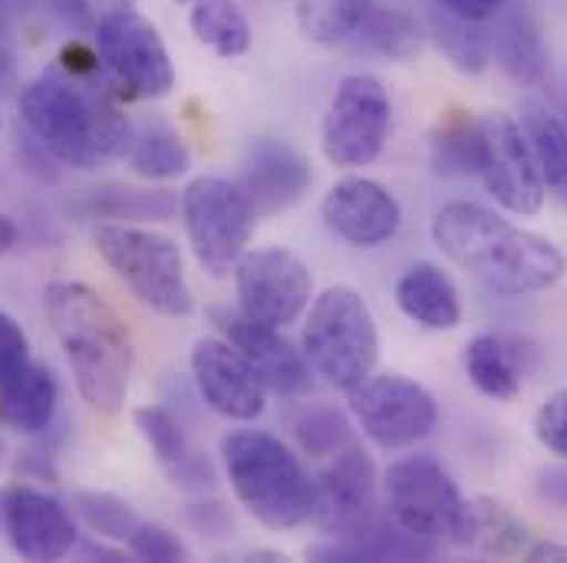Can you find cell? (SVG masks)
I'll return each mask as SVG.
<instances>
[{"label":"cell","mask_w":567,"mask_h":563,"mask_svg":"<svg viewBox=\"0 0 567 563\" xmlns=\"http://www.w3.org/2000/svg\"><path fill=\"white\" fill-rule=\"evenodd\" d=\"M432 238L462 271L508 296L548 290L567 271L565 254L548 238L472 201L442 205L432 218Z\"/></svg>","instance_id":"obj_1"},{"label":"cell","mask_w":567,"mask_h":563,"mask_svg":"<svg viewBox=\"0 0 567 563\" xmlns=\"http://www.w3.org/2000/svg\"><path fill=\"white\" fill-rule=\"evenodd\" d=\"M47 320L66 353L80 396L113 416L123 409L133 379V340L120 313L80 281H53L43 290Z\"/></svg>","instance_id":"obj_2"},{"label":"cell","mask_w":567,"mask_h":563,"mask_svg":"<svg viewBox=\"0 0 567 563\" xmlns=\"http://www.w3.org/2000/svg\"><path fill=\"white\" fill-rule=\"evenodd\" d=\"M20 113L47 155L83 171L116 161L133 142L126 116L100 90L70 73L33 80L20 96Z\"/></svg>","instance_id":"obj_3"},{"label":"cell","mask_w":567,"mask_h":563,"mask_svg":"<svg viewBox=\"0 0 567 563\" xmlns=\"http://www.w3.org/2000/svg\"><path fill=\"white\" fill-rule=\"evenodd\" d=\"M221 458L238 501L275 531H290L313 518V484L297 455L268 431H231Z\"/></svg>","instance_id":"obj_4"},{"label":"cell","mask_w":567,"mask_h":563,"mask_svg":"<svg viewBox=\"0 0 567 563\" xmlns=\"http://www.w3.org/2000/svg\"><path fill=\"white\" fill-rule=\"evenodd\" d=\"M303 359L340 393L357 389L380 359V333L367 300L353 286H327L303 326Z\"/></svg>","instance_id":"obj_5"},{"label":"cell","mask_w":567,"mask_h":563,"mask_svg":"<svg viewBox=\"0 0 567 563\" xmlns=\"http://www.w3.org/2000/svg\"><path fill=\"white\" fill-rule=\"evenodd\" d=\"M93 241L100 258L145 306L175 320L192 313V290L185 281L182 251L172 238L148 228L110 221L93 231Z\"/></svg>","instance_id":"obj_6"},{"label":"cell","mask_w":567,"mask_h":563,"mask_svg":"<svg viewBox=\"0 0 567 563\" xmlns=\"http://www.w3.org/2000/svg\"><path fill=\"white\" fill-rule=\"evenodd\" d=\"M182 218L195 261L208 274L225 278L245 258L261 215L238 181L202 175L182 195Z\"/></svg>","instance_id":"obj_7"},{"label":"cell","mask_w":567,"mask_h":563,"mask_svg":"<svg viewBox=\"0 0 567 563\" xmlns=\"http://www.w3.org/2000/svg\"><path fill=\"white\" fill-rule=\"evenodd\" d=\"M390 518L429 544H468V501L432 458H403L386 471Z\"/></svg>","instance_id":"obj_8"},{"label":"cell","mask_w":567,"mask_h":563,"mask_svg":"<svg viewBox=\"0 0 567 563\" xmlns=\"http://www.w3.org/2000/svg\"><path fill=\"white\" fill-rule=\"evenodd\" d=\"M390 93L373 76H347L323 116V155L340 168L370 165L390 136Z\"/></svg>","instance_id":"obj_9"},{"label":"cell","mask_w":567,"mask_h":563,"mask_svg":"<svg viewBox=\"0 0 567 563\" xmlns=\"http://www.w3.org/2000/svg\"><path fill=\"white\" fill-rule=\"evenodd\" d=\"M347 396H350V409L360 428L380 448H390V451L423 441L439 423V406L432 393L403 373L367 376Z\"/></svg>","instance_id":"obj_10"},{"label":"cell","mask_w":567,"mask_h":563,"mask_svg":"<svg viewBox=\"0 0 567 563\" xmlns=\"http://www.w3.org/2000/svg\"><path fill=\"white\" fill-rule=\"evenodd\" d=\"M96 46L110 73L123 83L130 96L158 100L175 86V66L158 30L136 10L103 20L96 30Z\"/></svg>","instance_id":"obj_11"},{"label":"cell","mask_w":567,"mask_h":563,"mask_svg":"<svg viewBox=\"0 0 567 563\" xmlns=\"http://www.w3.org/2000/svg\"><path fill=\"white\" fill-rule=\"evenodd\" d=\"M235 283L241 313L278 330L293 323L307 310L313 293V278L307 264L284 248L245 251V258L235 268Z\"/></svg>","instance_id":"obj_12"},{"label":"cell","mask_w":567,"mask_h":563,"mask_svg":"<svg viewBox=\"0 0 567 563\" xmlns=\"http://www.w3.org/2000/svg\"><path fill=\"white\" fill-rule=\"evenodd\" d=\"M478 133H482L478 175L488 195L512 215H538L545 205V181L522 126L495 113L478 119Z\"/></svg>","instance_id":"obj_13"},{"label":"cell","mask_w":567,"mask_h":563,"mask_svg":"<svg viewBox=\"0 0 567 563\" xmlns=\"http://www.w3.org/2000/svg\"><path fill=\"white\" fill-rule=\"evenodd\" d=\"M313 518L330 538L357 534L377 518V468L357 441L343 445L313 484Z\"/></svg>","instance_id":"obj_14"},{"label":"cell","mask_w":567,"mask_h":563,"mask_svg":"<svg viewBox=\"0 0 567 563\" xmlns=\"http://www.w3.org/2000/svg\"><path fill=\"white\" fill-rule=\"evenodd\" d=\"M0 534H7L10 548L23 561H63L76 548V524L70 511L30 488V484H10L0 488Z\"/></svg>","instance_id":"obj_15"},{"label":"cell","mask_w":567,"mask_h":563,"mask_svg":"<svg viewBox=\"0 0 567 563\" xmlns=\"http://www.w3.org/2000/svg\"><path fill=\"white\" fill-rule=\"evenodd\" d=\"M192 379L208 409L231 423H255L265 413V383L228 340H198Z\"/></svg>","instance_id":"obj_16"},{"label":"cell","mask_w":567,"mask_h":563,"mask_svg":"<svg viewBox=\"0 0 567 563\" xmlns=\"http://www.w3.org/2000/svg\"><path fill=\"white\" fill-rule=\"evenodd\" d=\"M212 323L225 333V340L255 366L265 389H275L281 396H300L310 389V366L307 359L284 340L278 326L258 323L241 310L215 306Z\"/></svg>","instance_id":"obj_17"},{"label":"cell","mask_w":567,"mask_h":563,"mask_svg":"<svg viewBox=\"0 0 567 563\" xmlns=\"http://www.w3.org/2000/svg\"><path fill=\"white\" fill-rule=\"evenodd\" d=\"M327 228L353 248H380L403 225L400 201L373 178H343L323 195Z\"/></svg>","instance_id":"obj_18"},{"label":"cell","mask_w":567,"mask_h":563,"mask_svg":"<svg viewBox=\"0 0 567 563\" xmlns=\"http://www.w3.org/2000/svg\"><path fill=\"white\" fill-rule=\"evenodd\" d=\"M313 171L310 161L281 139H255L245 152L241 188L251 195L258 215H275L303 198Z\"/></svg>","instance_id":"obj_19"},{"label":"cell","mask_w":567,"mask_h":563,"mask_svg":"<svg viewBox=\"0 0 567 563\" xmlns=\"http://www.w3.org/2000/svg\"><path fill=\"white\" fill-rule=\"evenodd\" d=\"M136 428L175 488L192 491V494H208L215 488L218 478H215L212 461L188 445L182 423L168 409L142 406L136 409Z\"/></svg>","instance_id":"obj_20"},{"label":"cell","mask_w":567,"mask_h":563,"mask_svg":"<svg viewBox=\"0 0 567 563\" xmlns=\"http://www.w3.org/2000/svg\"><path fill=\"white\" fill-rule=\"evenodd\" d=\"M439 548L420 541L406 528H400L393 518H373L363 531L347 538H330L323 544H313L307 557L313 561H429Z\"/></svg>","instance_id":"obj_21"},{"label":"cell","mask_w":567,"mask_h":563,"mask_svg":"<svg viewBox=\"0 0 567 563\" xmlns=\"http://www.w3.org/2000/svg\"><path fill=\"white\" fill-rule=\"evenodd\" d=\"M495 56L502 70L518 83V86H542L548 76V46L535 20L522 3H505L498 10V27L492 33Z\"/></svg>","instance_id":"obj_22"},{"label":"cell","mask_w":567,"mask_h":563,"mask_svg":"<svg viewBox=\"0 0 567 563\" xmlns=\"http://www.w3.org/2000/svg\"><path fill=\"white\" fill-rule=\"evenodd\" d=\"M400 310L425 330H455L462 323V300L452 278L435 264H413L396 283Z\"/></svg>","instance_id":"obj_23"},{"label":"cell","mask_w":567,"mask_h":563,"mask_svg":"<svg viewBox=\"0 0 567 563\" xmlns=\"http://www.w3.org/2000/svg\"><path fill=\"white\" fill-rule=\"evenodd\" d=\"M56 396V379L43 366L27 363L7 386H0V419L17 431L37 435L53 423Z\"/></svg>","instance_id":"obj_24"},{"label":"cell","mask_w":567,"mask_h":563,"mask_svg":"<svg viewBox=\"0 0 567 563\" xmlns=\"http://www.w3.org/2000/svg\"><path fill=\"white\" fill-rule=\"evenodd\" d=\"M522 133L532 145L542 181L567 205V126L538 100L522 106Z\"/></svg>","instance_id":"obj_25"},{"label":"cell","mask_w":567,"mask_h":563,"mask_svg":"<svg viewBox=\"0 0 567 563\" xmlns=\"http://www.w3.org/2000/svg\"><path fill=\"white\" fill-rule=\"evenodd\" d=\"M465 373L488 399H515L522 393V369L502 336L482 333L465 346Z\"/></svg>","instance_id":"obj_26"},{"label":"cell","mask_w":567,"mask_h":563,"mask_svg":"<svg viewBox=\"0 0 567 563\" xmlns=\"http://www.w3.org/2000/svg\"><path fill=\"white\" fill-rule=\"evenodd\" d=\"M188 23L198 43L215 50L221 60L245 56L251 46V23L235 0H195Z\"/></svg>","instance_id":"obj_27"},{"label":"cell","mask_w":567,"mask_h":563,"mask_svg":"<svg viewBox=\"0 0 567 563\" xmlns=\"http://www.w3.org/2000/svg\"><path fill=\"white\" fill-rule=\"evenodd\" d=\"M468 544L478 548L482 554L492 557H522L528 551V528L502 504L492 498H475L468 501Z\"/></svg>","instance_id":"obj_28"},{"label":"cell","mask_w":567,"mask_h":563,"mask_svg":"<svg viewBox=\"0 0 567 563\" xmlns=\"http://www.w3.org/2000/svg\"><path fill=\"white\" fill-rule=\"evenodd\" d=\"M90 215L116 218V221H168L178 211V198L172 191L130 188V185H103L86 201Z\"/></svg>","instance_id":"obj_29"},{"label":"cell","mask_w":567,"mask_h":563,"mask_svg":"<svg viewBox=\"0 0 567 563\" xmlns=\"http://www.w3.org/2000/svg\"><path fill=\"white\" fill-rule=\"evenodd\" d=\"M377 0H297L300 33L313 43L333 46L350 40Z\"/></svg>","instance_id":"obj_30"},{"label":"cell","mask_w":567,"mask_h":563,"mask_svg":"<svg viewBox=\"0 0 567 563\" xmlns=\"http://www.w3.org/2000/svg\"><path fill=\"white\" fill-rule=\"evenodd\" d=\"M357 43L377 56L386 60H410L420 50V27L410 13L396 10V7H380L373 3V10L367 13V20L360 23V30L353 33Z\"/></svg>","instance_id":"obj_31"},{"label":"cell","mask_w":567,"mask_h":563,"mask_svg":"<svg viewBox=\"0 0 567 563\" xmlns=\"http://www.w3.org/2000/svg\"><path fill=\"white\" fill-rule=\"evenodd\" d=\"M429 27L435 33V43L442 46V53L449 56V63L462 73H482L488 63V40L478 30L475 20H465L452 10H445L442 3H432L429 13Z\"/></svg>","instance_id":"obj_32"},{"label":"cell","mask_w":567,"mask_h":563,"mask_svg":"<svg viewBox=\"0 0 567 563\" xmlns=\"http://www.w3.org/2000/svg\"><path fill=\"white\" fill-rule=\"evenodd\" d=\"M188 165H192V152L172 129H162V126L145 129L133 145V171L142 178H152V181L178 178L182 171H188Z\"/></svg>","instance_id":"obj_33"},{"label":"cell","mask_w":567,"mask_h":563,"mask_svg":"<svg viewBox=\"0 0 567 563\" xmlns=\"http://www.w3.org/2000/svg\"><path fill=\"white\" fill-rule=\"evenodd\" d=\"M73 511L103 541H126L133 534V528L140 524L130 501H123V498H116L110 491H76L73 494Z\"/></svg>","instance_id":"obj_34"},{"label":"cell","mask_w":567,"mask_h":563,"mask_svg":"<svg viewBox=\"0 0 567 563\" xmlns=\"http://www.w3.org/2000/svg\"><path fill=\"white\" fill-rule=\"evenodd\" d=\"M478 158H482L478 123L452 119L432 139V161L445 175H478Z\"/></svg>","instance_id":"obj_35"},{"label":"cell","mask_w":567,"mask_h":563,"mask_svg":"<svg viewBox=\"0 0 567 563\" xmlns=\"http://www.w3.org/2000/svg\"><path fill=\"white\" fill-rule=\"evenodd\" d=\"M293 431H297V441H300V448L307 451V455H313V458H333L343 445H350L353 441V428L350 423L343 419V413H337V409H330V406H313V409H307L297 425H293Z\"/></svg>","instance_id":"obj_36"},{"label":"cell","mask_w":567,"mask_h":563,"mask_svg":"<svg viewBox=\"0 0 567 563\" xmlns=\"http://www.w3.org/2000/svg\"><path fill=\"white\" fill-rule=\"evenodd\" d=\"M43 3L66 30H80V33H93L103 20L136 10V0H43Z\"/></svg>","instance_id":"obj_37"},{"label":"cell","mask_w":567,"mask_h":563,"mask_svg":"<svg viewBox=\"0 0 567 563\" xmlns=\"http://www.w3.org/2000/svg\"><path fill=\"white\" fill-rule=\"evenodd\" d=\"M126 548H130V554H133V557H140V561H152V563L188 561L185 544H182L172 531H165L162 524H148V521H140V524L133 528V534L126 538Z\"/></svg>","instance_id":"obj_38"},{"label":"cell","mask_w":567,"mask_h":563,"mask_svg":"<svg viewBox=\"0 0 567 563\" xmlns=\"http://www.w3.org/2000/svg\"><path fill=\"white\" fill-rule=\"evenodd\" d=\"M535 438L567 461V389L551 393L535 413Z\"/></svg>","instance_id":"obj_39"},{"label":"cell","mask_w":567,"mask_h":563,"mask_svg":"<svg viewBox=\"0 0 567 563\" xmlns=\"http://www.w3.org/2000/svg\"><path fill=\"white\" fill-rule=\"evenodd\" d=\"M27 363H30L27 333L10 313L0 310V386H7Z\"/></svg>","instance_id":"obj_40"},{"label":"cell","mask_w":567,"mask_h":563,"mask_svg":"<svg viewBox=\"0 0 567 563\" xmlns=\"http://www.w3.org/2000/svg\"><path fill=\"white\" fill-rule=\"evenodd\" d=\"M185 521L205 534V538H225L231 534V514L221 501H195L185 508Z\"/></svg>","instance_id":"obj_41"},{"label":"cell","mask_w":567,"mask_h":563,"mask_svg":"<svg viewBox=\"0 0 567 563\" xmlns=\"http://www.w3.org/2000/svg\"><path fill=\"white\" fill-rule=\"evenodd\" d=\"M538 498L567 514V465L545 468V471L538 475Z\"/></svg>","instance_id":"obj_42"},{"label":"cell","mask_w":567,"mask_h":563,"mask_svg":"<svg viewBox=\"0 0 567 563\" xmlns=\"http://www.w3.org/2000/svg\"><path fill=\"white\" fill-rule=\"evenodd\" d=\"M435 3H442L445 10H452V13L465 17V20L482 23V20H488V17H498V10H502L508 0H435Z\"/></svg>","instance_id":"obj_43"},{"label":"cell","mask_w":567,"mask_h":563,"mask_svg":"<svg viewBox=\"0 0 567 563\" xmlns=\"http://www.w3.org/2000/svg\"><path fill=\"white\" fill-rule=\"evenodd\" d=\"M525 561H567V548L551 544V541H538L525 551Z\"/></svg>","instance_id":"obj_44"},{"label":"cell","mask_w":567,"mask_h":563,"mask_svg":"<svg viewBox=\"0 0 567 563\" xmlns=\"http://www.w3.org/2000/svg\"><path fill=\"white\" fill-rule=\"evenodd\" d=\"M20 244V228L10 215H0V258L10 254Z\"/></svg>","instance_id":"obj_45"},{"label":"cell","mask_w":567,"mask_h":563,"mask_svg":"<svg viewBox=\"0 0 567 563\" xmlns=\"http://www.w3.org/2000/svg\"><path fill=\"white\" fill-rule=\"evenodd\" d=\"M83 557H90V561H113V563L126 561L120 551H110V548H103V544H86V548H83Z\"/></svg>","instance_id":"obj_46"},{"label":"cell","mask_w":567,"mask_h":563,"mask_svg":"<svg viewBox=\"0 0 567 563\" xmlns=\"http://www.w3.org/2000/svg\"><path fill=\"white\" fill-rule=\"evenodd\" d=\"M3 20H7V0H0V30H3Z\"/></svg>","instance_id":"obj_47"},{"label":"cell","mask_w":567,"mask_h":563,"mask_svg":"<svg viewBox=\"0 0 567 563\" xmlns=\"http://www.w3.org/2000/svg\"><path fill=\"white\" fill-rule=\"evenodd\" d=\"M3 461H7V448H3V438H0V468H3Z\"/></svg>","instance_id":"obj_48"}]
</instances>
